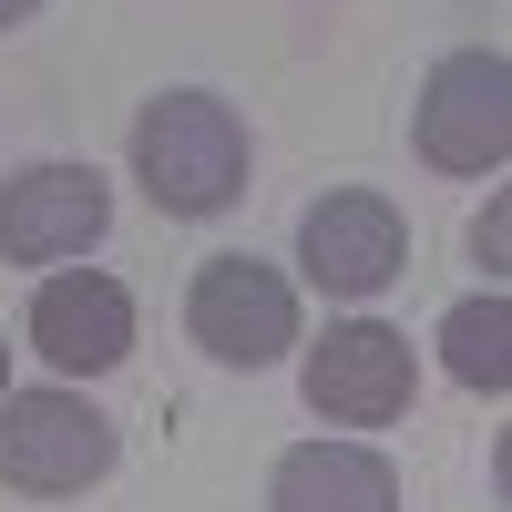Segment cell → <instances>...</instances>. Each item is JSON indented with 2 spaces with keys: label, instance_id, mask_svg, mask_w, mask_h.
<instances>
[{
  "label": "cell",
  "instance_id": "obj_1",
  "mask_svg": "<svg viewBox=\"0 0 512 512\" xmlns=\"http://www.w3.org/2000/svg\"><path fill=\"white\" fill-rule=\"evenodd\" d=\"M134 185L154 195V216H226V205L246 195V123L226 93H205V82H185V93H154L134 113Z\"/></svg>",
  "mask_w": 512,
  "mask_h": 512
},
{
  "label": "cell",
  "instance_id": "obj_2",
  "mask_svg": "<svg viewBox=\"0 0 512 512\" xmlns=\"http://www.w3.org/2000/svg\"><path fill=\"white\" fill-rule=\"evenodd\" d=\"M113 472V420L52 379V390H0V492L31 502H72Z\"/></svg>",
  "mask_w": 512,
  "mask_h": 512
},
{
  "label": "cell",
  "instance_id": "obj_3",
  "mask_svg": "<svg viewBox=\"0 0 512 512\" xmlns=\"http://www.w3.org/2000/svg\"><path fill=\"white\" fill-rule=\"evenodd\" d=\"M297 390H308V420H338V431H390L410 420V390H420V359L390 318H328L308 369H297Z\"/></svg>",
  "mask_w": 512,
  "mask_h": 512
},
{
  "label": "cell",
  "instance_id": "obj_4",
  "mask_svg": "<svg viewBox=\"0 0 512 512\" xmlns=\"http://www.w3.org/2000/svg\"><path fill=\"white\" fill-rule=\"evenodd\" d=\"M410 144H420L431 175H502V154H512V62L492 41L431 62L420 113H410Z\"/></svg>",
  "mask_w": 512,
  "mask_h": 512
},
{
  "label": "cell",
  "instance_id": "obj_5",
  "mask_svg": "<svg viewBox=\"0 0 512 512\" xmlns=\"http://www.w3.org/2000/svg\"><path fill=\"white\" fill-rule=\"evenodd\" d=\"M400 267H410V226H400L390 195L338 185L297 216V277L318 297H338V308H369L379 287H400Z\"/></svg>",
  "mask_w": 512,
  "mask_h": 512
},
{
  "label": "cell",
  "instance_id": "obj_6",
  "mask_svg": "<svg viewBox=\"0 0 512 512\" xmlns=\"http://www.w3.org/2000/svg\"><path fill=\"white\" fill-rule=\"evenodd\" d=\"M185 338L216 369H277L297 349V287L256 256H205L185 287Z\"/></svg>",
  "mask_w": 512,
  "mask_h": 512
},
{
  "label": "cell",
  "instance_id": "obj_7",
  "mask_svg": "<svg viewBox=\"0 0 512 512\" xmlns=\"http://www.w3.org/2000/svg\"><path fill=\"white\" fill-rule=\"evenodd\" d=\"M113 226V185L93 164H21L0 175V256L11 267H72Z\"/></svg>",
  "mask_w": 512,
  "mask_h": 512
},
{
  "label": "cell",
  "instance_id": "obj_8",
  "mask_svg": "<svg viewBox=\"0 0 512 512\" xmlns=\"http://www.w3.org/2000/svg\"><path fill=\"white\" fill-rule=\"evenodd\" d=\"M31 349L62 379H103L134 359V287L103 267H41L31 287Z\"/></svg>",
  "mask_w": 512,
  "mask_h": 512
},
{
  "label": "cell",
  "instance_id": "obj_9",
  "mask_svg": "<svg viewBox=\"0 0 512 512\" xmlns=\"http://www.w3.org/2000/svg\"><path fill=\"white\" fill-rule=\"evenodd\" d=\"M267 512H400V472L369 441H297L267 482Z\"/></svg>",
  "mask_w": 512,
  "mask_h": 512
},
{
  "label": "cell",
  "instance_id": "obj_10",
  "mask_svg": "<svg viewBox=\"0 0 512 512\" xmlns=\"http://www.w3.org/2000/svg\"><path fill=\"white\" fill-rule=\"evenodd\" d=\"M441 369L461 379V390H482V400L512 390V308H502V287L461 297V308L441 318Z\"/></svg>",
  "mask_w": 512,
  "mask_h": 512
},
{
  "label": "cell",
  "instance_id": "obj_11",
  "mask_svg": "<svg viewBox=\"0 0 512 512\" xmlns=\"http://www.w3.org/2000/svg\"><path fill=\"white\" fill-rule=\"evenodd\" d=\"M502 246H512V195H492L482 226H472V267H482V287H502V267H512Z\"/></svg>",
  "mask_w": 512,
  "mask_h": 512
},
{
  "label": "cell",
  "instance_id": "obj_12",
  "mask_svg": "<svg viewBox=\"0 0 512 512\" xmlns=\"http://www.w3.org/2000/svg\"><path fill=\"white\" fill-rule=\"evenodd\" d=\"M31 11H41V0H0V31H21V21H31Z\"/></svg>",
  "mask_w": 512,
  "mask_h": 512
},
{
  "label": "cell",
  "instance_id": "obj_13",
  "mask_svg": "<svg viewBox=\"0 0 512 512\" xmlns=\"http://www.w3.org/2000/svg\"><path fill=\"white\" fill-rule=\"evenodd\" d=\"M0 390H11V338H0Z\"/></svg>",
  "mask_w": 512,
  "mask_h": 512
}]
</instances>
